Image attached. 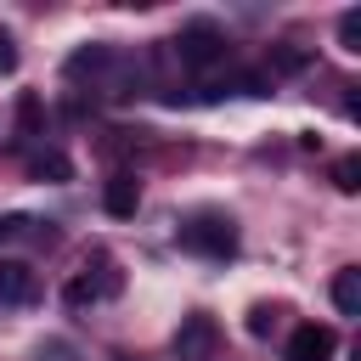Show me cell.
<instances>
[{
  "mask_svg": "<svg viewBox=\"0 0 361 361\" xmlns=\"http://www.w3.org/2000/svg\"><path fill=\"white\" fill-rule=\"evenodd\" d=\"M23 226H28V220H23V214H0V243H6V237H17V231H23Z\"/></svg>",
  "mask_w": 361,
  "mask_h": 361,
  "instance_id": "2e32d148",
  "label": "cell"
},
{
  "mask_svg": "<svg viewBox=\"0 0 361 361\" xmlns=\"http://www.w3.org/2000/svg\"><path fill=\"white\" fill-rule=\"evenodd\" d=\"M107 62H113V51H107V45H85V51H73L62 68H68V79H85V73H102Z\"/></svg>",
  "mask_w": 361,
  "mask_h": 361,
  "instance_id": "30bf717a",
  "label": "cell"
},
{
  "mask_svg": "<svg viewBox=\"0 0 361 361\" xmlns=\"http://www.w3.org/2000/svg\"><path fill=\"white\" fill-rule=\"evenodd\" d=\"M333 305H338L344 316H361V271H355V265H344V271L333 276Z\"/></svg>",
  "mask_w": 361,
  "mask_h": 361,
  "instance_id": "9c48e42d",
  "label": "cell"
},
{
  "mask_svg": "<svg viewBox=\"0 0 361 361\" xmlns=\"http://www.w3.org/2000/svg\"><path fill=\"white\" fill-rule=\"evenodd\" d=\"M310 62V51H299V45H271V68L276 73H299Z\"/></svg>",
  "mask_w": 361,
  "mask_h": 361,
  "instance_id": "8fae6325",
  "label": "cell"
},
{
  "mask_svg": "<svg viewBox=\"0 0 361 361\" xmlns=\"http://www.w3.org/2000/svg\"><path fill=\"white\" fill-rule=\"evenodd\" d=\"M333 186L338 192H361V158H338L333 164Z\"/></svg>",
  "mask_w": 361,
  "mask_h": 361,
  "instance_id": "7c38bea8",
  "label": "cell"
},
{
  "mask_svg": "<svg viewBox=\"0 0 361 361\" xmlns=\"http://www.w3.org/2000/svg\"><path fill=\"white\" fill-rule=\"evenodd\" d=\"M333 350H338V333L327 322H299L288 338V361H333Z\"/></svg>",
  "mask_w": 361,
  "mask_h": 361,
  "instance_id": "277c9868",
  "label": "cell"
},
{
  "mask_svg": "<svg viewBox=\"0 0 361 361\" xmlns=\"http://www.w3.org/2000/svg\"><path fill=\"white\" fill-rule=\"evenodd\" d=\"M175 51H180L186 68H214V62L226 56V28L209 23V17H192V23L175 34Z\"/></svg>",
  "mask_w": 361,
  "mask_h": 361,
  "instance_id": "7a4b0ae2",
  "label": "cell"
},
{
  "mask_svg": "<svg viewBox=\"0 0 361 361\" xmlns=\"http://www.w3.org/2000/svg\"><path fill=\"white\" fill-rule=\"evenodd\" d=\"M113 361H130V355H113Z\"/></svg>",
  "mask_w": 361,
  "mask_h": 361,
  "instance_id": "e0dca14e",
  "label": "cell"
},
{
  "mask_svg": "<svg viewBox=\"0 0 361 361\" xmlns=\"http://www.w3.org/2000/svg\"><path fill=\"white\" fill-rule=\"evenodd\" d=\"M124 288V276H118V265L107 259V254H96V271L85 265V276H73L68 288H62V299L73 305V310H85V305H96V299H113Z\"/></svg>",
  "mask_w": 361,
  "mask_h": 361,
  "instance_id": "3957f363",
  "label": "cell"
},
{
  "mask_svg": "<svg viewBox=\"0 0 361 361\" xmlns=\"http://www.w3.org/2000/svg\"><path fill=\"white\" fill-rule=\"evenodd\" d=\"M34 293H39L34 271L23 259H0V310H23V305H34Z\"/></svg>",
  "mask_w": 361,
  "mask_h": 361,
  "instance_id": "5b68a950",
  "label": "cell"
},
{
  "mask_svg": "<svg viewBox=\"0 0 361 361\" xmlns=\"http://www.w3.org/2000/svg\"><path fill=\"white\" fill-rule=\"evenodd\" d=\"M102 209L113 214V220H130L135 209H141V180L135 175H107V186H102Z\"/></svg>",
  "mask_w": 361,
  "mask_h": 361,
  "instance_id": "8992f818",
  "label": "cell"
},
{
  "mask_svg": "<svg viewBox=\"0 0 361 361\" xmlns=\"http://www.w3.org/2000/svg\"><path fill=\"white\" fill-rule=\"evenodd\" d=\"M11 68H17V39L0 28V73H11Z\"/></svg>",
  "mask_w": 361,
  "mask_h": 361,
  "instance_id": "9a60e30c",
  "label": "cell"
},
{
  "mask_svg": "<svg viewBox=\"0 0 361 361\" xmlns=\"http://www.w3.org/2000/svg\"><path fill=\"white\" fill-rule=\"evenodd\" d=\"M209 344H214V322H209L203 310H192V316L180 322V333H175V355H180V361H203Z\"/></svg>",
  "mask_w": 361,
  "mask_h": 361,
  "instance_id": "52a82bcc",
  "label": "cell"
},
{
  "mask_svg": "<svg viewBox=\"0 0 361 361\" xmlns=\"http://www.w3.org/2000/svg\"><path fill=\"white\" fill-rule=\"evenodd\" d=\"M28 175H34V180H51V186H62V180H73V164H68V152L45 147V152H34V158H28Z\"/></svg>",
  "mask_w": 361,
  "mask_h": 361,
  "instance_id": "ba28073f",
  "label": "cell"
},
{
  "mask_svg": "<svg viewBox=\"0 0 361 361\" xmlns=\"http://www.w3.org/2000/svg\"><path fill=\"white\" fill-rule=\"evenodd\" d=\"M338 45L344 51H361V11H344L338 17Z\"/></svg>",
  "mask_w": 361,
  "mask_h": 361,
  "instance_id": "4fadbf2b",
  "label": "cell"
},
{
  "mask_svg": "<svg viewBox=\"0 0 361 361\" xmlns=\"http://www.w3.org/2000/svg\"><path fill=\"white\" fill-rule=\"evenodd\" d=\"M175 237H180V248L197 254V259H231V254H237V226H231V214H220V209L192 214Z\"/></svg>",
  "mask_w": 361,
  "mask_h": 361,
  "instance_id": "6da1fadb",
  "label": "cell"
},
{
  "mask_svg": "<svg viewBox=\"0 0 361 361\" xmlns=\"http://www.w3.org/2000/svg\"><path fill=\"white\" fill-rule=\"evenodd\" d=\"M271 327H276V310H271V305H254V310H248V333H254V338H265Z\"/></svg>",
  "mask_w": 361,
  "mask_h": 361,
  "instance_id": "5bb4252c",
  "label": "cell"
}]
</instances>
